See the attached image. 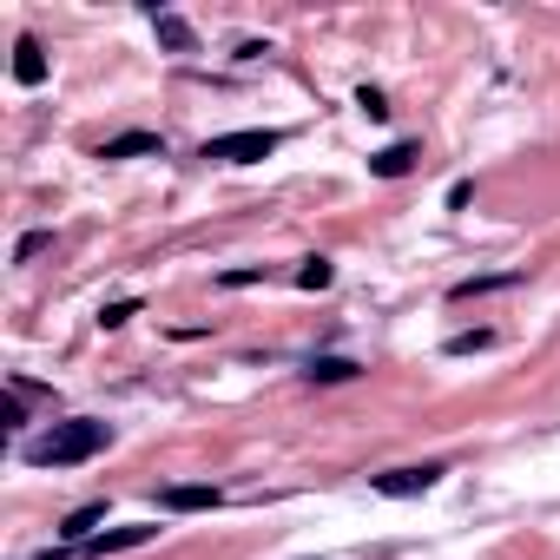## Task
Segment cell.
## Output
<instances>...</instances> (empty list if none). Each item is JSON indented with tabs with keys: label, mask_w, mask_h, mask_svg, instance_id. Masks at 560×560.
<instances>
[{
	"label": "cell",
	"mask_w": 560,
	"mask_h": 560,
	"mask_svg": "<svg viewBox=\"0 0 560 560\" xmlns=\"http://www.w3.org/2000/svg\"><path fill=\"white\" fill-rule=\"evenodd\" d=\"M100 159H165V139L159 132H119L100 145Z\"/></svg>",
	"instance_id": "277c9868"
},
{
	"label": "cell",
	"mask_w": 560,
	"mask_h": 560,
	"mask_svg": "<svg viewBox=\"0 0 560 560\" xmlns=\"http://www.w3.org/2000/svg\"><path fill=\"white\" fill-rule=\"evenodd\" d=\"M218 501H224V494H218V488H198V481L159 494V508H172V514H205V508H218Z\"/></svg>",
	"instance_id": "8992f818"
},
{
	"label": "cell",
	"mask_w": 560,
	"mask_h": 560,
	"mask_svg": "<svg viewBox=\"0 0 560 560\" xmlns=\"http://www.w3.org/2000/svg\"><path fill=\"white\" fill-rule=\"evenodd\" d=\"M330 257H304V270H298V291H330Z\"/></svg>",
	"instance_id": "4fadbf2b"
},
{
	"label": "cell",
	"mask_w": 560,
	"mask_h": 560,
	"mask_svg": "<svg viewBox=\"0 0 560 560\" xmlns=\"http://www.w3.org/2000/svg\"><path fill=\"white\" fill-rule=\"evenodd\" d=\"M132 317H139V304H132V298H119V304H106V311H100V324H106V330H119V324H132Z\"/></svg>",
	"instance_id": "2e32d148"
},
{
	"label": "cell",
	"mask_w": 560,
	"mask_h": 560,
	"mask_svg": "<svg viewBox=\"0 0 560 560\" xmlns=\"http://www.w3.org/2000/svg\"><path fill=\"white\" fill-rule=\"evenodd\" d=\"M350 376H357L350 357H317V363H311V383H350Z\"/></svg>",
	"instance_id": "7c38bea8"
},
{
	"label": "cell",
	"mask_w": 560,
	"mask_h": 560,
	"mask_svg": "<svg viewBox=\"0 0 560 560\" xmlns=\"http://www.w3.org/2000/svg\"><path fill=\"white\" fill-rule=\"evenodd\" d=\"M145 540H159V527H152V521H132V527L93 534V540H86V553H126V547H145Z\"/></svg>",
	"instance_id": "5b68a950"
},
{
	"label": "cell",
	"mask_w": 560,
	"mask_h": 560,
	"mask_svg": "<svg viewBox=\"0 0 560 560\" xmlns=\"http://www.w3.org/2000/svg\"><path fill=\"white\" fill-rule=\"evenodd\" d=\"M277 152V132L270 126H257V132H218V139H205V159H224V165H257V159H270Z\"/></svg>",
	"instance_id": "7a4b0ae2"
},
{
	"label": "cell",
	"mask_w": 560,
	"mask_h": 560,
	"mask_svg": "<svg viewBox=\"0 0 560 560\" xmlns=\"http://www.w3.org/2000/svg\"><path fill=\"white\" fill-rule=\"evenodd\" d=\"M435 481H442V462H422V468H389V475H370V488H376V494H389V501L429 494Z\"/></svg>",
	"instance_id": "3957f363"
},
{
	"label": "cell",
	"mask_w": 560,
	"mask_h": 560,
	"mask_svg": "<svg viewBox=\"0 0 560 560\" xmlns=\"http://www.w3.org/2000/svg\"><path fill=\"white\" fill-rule=\"evenodd\" d=\"M100 521H106V501H86V508H73V514H67V527H60V534H67V540H93V527H100Z\"/></svg>",
	"instance_id": "8fae6325"
},
{
	"label": "cell",
	"mask_w": 560,
	"mask_h": 560,
	"mask_svg": "<svg viewBox=\"0 0 560 560\" xmlns=\"http://www.w3.org/2000/svg\"><path fill=\"white\" fill-rule=\"evenodd\" d=\"M113 442V429L106 422H93V416H73V422H54L27 455L40 462V468H80V462H93L100 448Z\"/></svg>",
	"instance_id": "6da1fadb"
},
{
	"label": "cell",
	"mask_w": 560,
	"mask_h": 560,
	"mask_svg": "<svg viewBox=\"0 0 560 560\" xmlns=\"http://www.w3.org/2000/svg\"><path fill=\"white\" fill-rule=\"evenodd\" d=\"M357 106H363V113H370V119H389V100H383V93H376V86H363V93H357Z\"/></svg>",
	"instance_id": "e0dca14e"
},
{
	"label": "cell",
	"mask_w": 560,
	"mask_h": 560,
	"mask_svg": "<svg viewBox=\"0 0 560 560\" xmlns=\"http://www.w3.org/2000/svg\"><path fill=\"white\" fill-rule=\"evenodd\" d=\"M488 343H494V330H462V337H448V357H475Z\"/></svg>",
	"instance_id": "5bb4252c"
},
{
	"label": "cell",
	"mask_w": 560,
	"mask_h": 560,
	"mask_svg": "<svg viewBox=\"0 0 560 560\" xmlns=\"http://www.w3.org/2000/svg\"><path fill=\"white\" fill-rule=\"evenodd\" d=\"M152 27H159V40H165L172 54H198V34H191L178 14H152Z\"/></svg>",
	"instance_id": "30bf717a"
},
{
	"label": "cell",
	"mask_w": 560,
	"mask_h": 560,
	"mask_svg": "<svg viewBox=\"0 0 560 560\" xmlns=\"http://www.w3.org/2000/svg\"><path fill=\"white\" fill-rule=\"evenodd\" d=\"M21 402H27V396H14V389H8V402H0V422H8V429H21V422H27V409H21Z\"/></svg>",
	"instance_id": "ac0fdd59"
},
{
	"label": "cell",
	"mask_w": 560,
	"mask_h": 560,
	"mask_svg": "<svg viewBox=\"0 0 560 560\" xmlns=\"http://www.w3.org/2000/svg\"><path fill=\"white\" fill-rule=\"evenodd\" d=\"M521 284V270H494V277H462V284L448 291L455 304H468V298H488V291H514Z\"/></svg>",
	"instance_id": "9c48e42d"
},
{
	"label": "cell",
	"mask_w": 560,
	"mask_h": 560,
	"mask_svg": "<svg viewBox=\"0 0 560 560\" xmlns=\"http://www.w3.org/2000/svg\"><path fill=\"white\" fill-rule=\"evenodd\" d=\"M416 159H422V152H416L409 139H396V145H383V152L370 159V172H376V178H402V172H416Z\"/></svg>",
	"instance_id": "ba28073f"
},
{
	"label": "cell",
	"mask_w": 560,
	"mask_h": 560,
	"mask_svg": "<svg viewBox=\"0 0 560 560\" xmlns=\"http://www.w3.org/2000/svg\"><path fill=\"white\" fill-rule=\"evenodd\" d=\"M14 80H21V86H40V80H47V54H40L34 34L14 40Z\"/></svg>",
	"instance_id": "52a82bcc"
},
{
	"label": "cell",
	"mask_w": 560,
	"mask_h": 560,
	"mask_svg": "<svg viewBox=\"0 0 560 560\" xmlns=\"http://www.w3.org/2000/svg\"><path fill=\"white\" fill-rule=\"evenodd\" d=\"M47 244H54V231H27V237L14 244V264H27V257H40Z\"/></svg>",
	"instance_id": "9a60e30c"
}]
</instances>
